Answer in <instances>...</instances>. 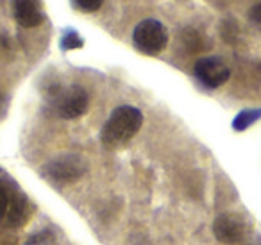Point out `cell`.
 I'll return each mask as SVG.
<instances>
[{"mask_svg":"<svg viewBox=\"0 0 261 245\" xmlns=\"http://www.w3.org/2000/svg\"><path fill=\"white\" fill-rule=\"evenodd\" d=\"M143 115L135 106H120L109 115L100 133V140L108 147H122L140 131Z\"/></svg>","mask_w":261,"mask_h":245,"instance_id":"cell-1","label":"cell"},{"mask_svg":"<svg viewBox=\"0 0 261 245\" xmlns=\"http://www.w3.org/2000/svg\"><path fill=\"white\" fill-rule=\"evenodd\" d=\"M133 41L140 52L147 56H156L167 47L168 33L161 22L149 18L136 26L135 33H133Z\"/></svg>","mask_w":261,"mask_h":245,"instance_id":"cell-2","label":"cell"},{"mask_svg":"<svg viewBox=\"0 0 261 245\" xmlns=\"http://www.w3.org/2000/svg\"><path fill=\"white\" fill-rule=\"evenodd\" d=\"M86 172V163L75 154H65L52 159L43 166V174L48 181L56 184H68L81 179Z\"/></svg>","mask_w":261,"mask_h":245,"instance_id":"cell-3","label":"cell"},{"mask_svg":"<svg viewBox=\"0 0 261 245\" xmlns=\"http://www.w3.org/2000/svg\"><path fill=\"white\" fill-rule=\"evenodd\" d=\"M54 108L63 118H79L88 109V93L81 86L61 88L54 95Z\"/></svg>","mask_w":261,"mask_h":245,"instance_id":"cell-4","label":"cell"},{"mask_svg":"<svg viewBox=\"0 0 261 245\" xmlns=\"http://www.w3.org/2000/svg\"><path fill=\"white\" fill-rule=\"evenodd\" d=\"M195 77L207 88H218L222 84L227 83L229 72L227 65L222 61L220 58H215V56H210V58H202L195 63Z\"/></svg>","mask_w":261,"mask_h":245,"instance_id":"cell-5","label":"cell"},{"mask_svg":"<svg viewBox=\"0 0 261 245\" xmlns=\"http://www.w3.org/2000/svg\"><path fill=\"white\" fill-rule=\"evenodd\" d=\"M213 233L222 243H238L245 238L247 224L243 216L236 213H222L215 218Z\"/></svg>","mask_w":261,"mask_h":245,"instance_id":"cell-6","label":"cell"},{"mask_svg":"<svg viewBox=\"0 0 261 245\" xmlns=\"http://www.w3.org/2000/svg\"><path fill=\"white\" fill-rule=\"evenodd\" d=\"M13 15L22 27H36L43 20L38 0H13Z\"/></svg>","mask_w":261,"mask_h":245,"instance_id":"cell-7","label":"cell"},{"mask_svg":"<svg viewBox=\"0 0 261 245\" xmlns=\"http://www.w3.org/2000/svg\"><path fill=\"white\" fill-rule=\"evenodd\" d=\"M27 208H29V204H27V199L25 197H18L13 201L11 204V209H9V224L15 227L22 226V224H25L27 220Z\"/></svg>","mask_w":261,"mask_h":245,"instance_id":"cell-8","label":"cell"},{"mask_svg":"<svg viewBox=\"0 0 261 245\" xmlns=\"http://www.w3.org/2000/svg\"><path fill=\"white\" fill-rule=\"evenodd\" d=\"M259 118H261V109H243V111L238 113L236 118L232 120V129L234 131H245L247 127H250Z\"/></svg>","mask_w":261,"mask_h":245,"instance_id":"cell-9","label":"cell"},{"mask_svg":"<svg viewBox=\"0 0 261 245\" xmlns=\"http://www.w3.org/2000/svg\"><path fill=\"white\" fill-rule=\"evenodd\" d=\"M81 47H83V38L73 29L65 31V34H63V38H61L63 51H72V48H81Z\"/></svg>","mask_w":261,"mask_h":245,"instance_id":"cell-10","label":"cell"},{"mask_svg":"<svg viewBox=\"0 0 261 245\" xmlns=\"http://www.w3.org/2000/svg\"><path fill=\"white\" fill-rule=\"evenodd\" d=\"M182 40H185V43L188 45V48L192 52H195V51H200L202 48V43H200V34L197 33V31H193V29H188L185 33V36H182Z\"/></svg>","mask_w":261,"mask_h":245,"instance_id":"cell-11","label":"cell"},{"mask_svg":"<svg viewBox=\"0 0 261 245\" xmlns=\"http://www.w3.org/2000/svg\"><path fill=\"white\" fill-rule=\"evenodd\" d=\"M102 2L104 0H73V6L84 13H93L97 9H100Z\"/></svg>","mask_w":261,"mask_h":245,"instance_id":"cell-12","label":"cell"},{"mask_svg":"<svg viewBox=\"0 0 261 245\" xmlns=\"http://www.w3.org/2000/svg\"><path fill=\"white\" fill-rule=\"evenodd\" d=\"M8 208H9L8 190H6V186L2 184V181H0V220L4 218V215L8 213Z\"/></svg>","mask_w":261,"mask_h":245,"instance_id":"cell-13","label":"cell"},{"mask_svg":"<svg viewBox=\"0 0 261 245\" xmlns=\"http://www.w3.org/2000/svg\"><path fill=\"white\" fill-rule=\"evenodd\" d=\"M249 18H250V22L254 23V27H256V29L261 33V2H259V4H256L252 9H250Z\"/></svg>","mask_w":261,"mask_h":245,"instance_id":"cell-14","label":"cell"},{"mask_svg":"<svg viewBox=\"0 0 261 245\" xmlns=\"http://www.w3.org/2000/svg\"><path fill=\"white\" fill-rule=\"evenodd\" d=\"M0 106H2V93H0Z\"/></svg>","mask_w":261,"mask_h":245,"instance_id":"cell-15","label":"cell"}]
</instances>
